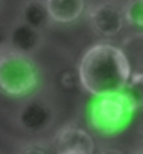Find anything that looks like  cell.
<instances>
[{
  "label": "cell",
  "mask_w": 143,
  "mask_h": 154,
  "mask_svg": "<svg viewBox=\"0 0 143 154\" xmlns=\"http://www.w3.org/2000/svg\"><path fill=\"white\" fill-rule=\"evenodd\" d=\"M82 89L93 96L123 91L130 78V65L120 45L98 42L91 45L78 63Z\"/></svg>",
  "instance_id": "obj_1"
},
{
  "label": "cell",
  "mask_w": 143,
  "mask_h": 154,
  "mask_svg": "<svg viewBox=\"0 0 143 154\" xmlns=\"http://www.w3.org/2000/svg\"><path fill=\"white\" fill-rule=\"evenodd\" d=\"M87 22L94 35L100 38H114L118 36L125 26V6L118 0H103L87 8Z\"/></svg>",
  "instance_id": "obj_4"
},
{
  "label": "cell",
  "mask_w": 143,
  "mask_h": 154,
  "mask_svg": "<svg viewBox=\"0 0 143 154\" xmlns=\"http://www.w3.org/2000/svg\"><path fill=\"white\" fill-rule=\"evenodd\" d=\"M56 118V111L51 102L45 98L27 96V100L22 102V105L17 111V125L31 134H38L47 131Z\"/></svg>",
  "instance_id": "obj_5"
},
{
  "label": "cell",
  "mask_w": 143,
  "mask_h": 154,
  "mask_svg": "<svg viewBox=\"0 0 143 154\" xmlns=\"http://www.w3.org/2000/svg\"><path fill=\"white\" fill-rule=\"evenodd\" d=\"M123 6L127 26H130L134 31L143 33V0H125Z\"/></svg>",
  "instance_id": "obj_11"
},
{
  "label": "cell",
  "mask_w": 143,
  "mask_h": 154,
  "mask_svg": "<svg viewBox=\"0 0 143 154\" xmlns=\"http://www.w3.org/2000/svg\"><path fill=\"white\" fill-rule=\"evenodd\" d=\"M58 84L63 91H73L76 89V85H82L80 84V74H78V69L73 71V69H63L60 74H58Z\"/></svg>",
  "instance_id": "obj_13"
},
{
  "label": "cell",
  "mask_w": 143,
  "mask_h": 154,
  "mask_svg": "<svg viewBox=\"0 0 143 154\" xmlns=\"http://www.w3.org/2000/svg\"><path fill=\"white\" fill-rule=\"evenodd\" d=\"M42 84V67L33 54L9 44L0 45V93L9 98H27Z\"/></svg>",
  "instance_id": "obj_2"
},
{
  "label": "cell",
  "mask_w": 143,
  "mask_h": 154,
  "mask_svg": "<svg viewBox=\"0 0 143 154\" xmlns=\"http://www.w3.org/2000/svg\"><path fill=\"white\" fill-rule=\"evenodd\" d=\"M136 109L138 105L125 89L94 96L89 105V122L102 136H116L130 123Z\"/></svg>",
  "instance_id": "obj_3"
},
{
  "label": "cell",
  "mask_w": 143,
  "mask_h": 154,
  "mask_svg": "<svg viewBox=\"0 0 143 154\" xmlns=\"http://www.w3.org/2000/svg\"><path fill=\"white\" fill-rule=\"evenodd\" d=\"M139 147L143 150V127H141V132H139Z\"/></svg>",
  "instance_id": "obj_15"
},
{
  "label": "cell",
  "mask_w": 143,
  "mask_h": 154,
  "mask_svg": "<svg viewBox=\"0 0 143 154\" xmlns=\"http://www.w3.org/2000/svg\"><path fill=\"white\" fill-rule=\"evenodd\" d=\"M51 20L56 24H73L87 13V0H45Z\"/></svg>",
  "instance_id": "obj_8"
},
{
  "label": "cell",
  "mask_w": 143,
  "mask_h": 154,
  "mask_svg": "<svg viewBox=\"0 0 143 154\" xmlns=\"http://www.w3.org/2000/svg\"><path fill=\"white\" fill-rule=\"evenodd\" d=\"M18 150L20 152H47V150H53V147H51V141L33 140V141H24V145Z\"/></svg>",
  "instance_id": "obj_14"
},
{
  "label": "cell",
  "mask_w": 143,
  "mask_h": 154,
  "mask_svg": "<svg viewBox=\"0 0 143 154\" xmlns=\"http://www.w3.org/2000/svg\"><path fill=\"white\" fill-rule=\"evenodd\" d=\"M120 47L123 49V53L129 60L130 71L138 72V74H143V33L136 31L130 36L123 38Z\"/></svg>",
  "instance_id": "obj_10"
},
{
  "label": "cell",
  "mask_w": 143,
  "mask_h": 154,
  "mask_svg": "<svg viewBox=\"0 0 143 154\" xmlns=\"http://www.w3.org/2000/svg\"><path fill=\"white\" fill-rule=\"evenodd\" d=\"M20 20L36 29H45L53 22L45 0H26L20 8Z\"/></svg>",
  "instance_id": "obj_9"
},
{
  "label": "cell",
  "mask_w": 143,
  "mask_h": 154,
  "mask_svg": "<svg viewBox=\"0 0 143 154\" xmlns=\"http://www.w3.org/2000/svg\"><path fill=\"white\" fill-rule=\"evenodd\" d=\"M125 91L134 100V103L138 105V109L143 107V74L132 72L129 82H127V85H125Z\"/></svg>",
  "instance_id": "obj_12"
},
{
  "label": "cell",
  "mask_w": 143,
  "mask_h": 154,
  "mask_svg": "<svg viewBox=\"0 0 143 154\" xmlns=\"http://www.w3.org/2000/svg\"><path fill=\"white\" fill-rule=\"evenodd\" d=\"M51 147L60 154H93L96 150V141L87 129L76 123H67L56 131Z\"/></svg>",
  "instance_id": "obj_6"
},
{
  "label": "cell",
  "mask_w": 143,
  "mask_h": 154,
  "mask_svg": "<svg viewBox=\"0 0 143 154\" xmlns=\"http://www.w3.org/2000/svg\"><path fill=\"white\" fill-rule=\"evenodd\" d=\"M8 44L11 47H15V49L22 51V53L35 54L44 45V35H42V29H36V27H33V26L20 20L9 29Z\"/></svg>",
  "instance_id": "obj_7"
}]
</instances>
